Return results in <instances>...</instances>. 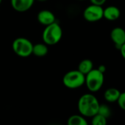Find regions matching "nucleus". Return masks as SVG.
<instances>
[{
	"instance_id": "f8f14e48",
	"label": "nucleus",
	"mask_w": 125,
	"mask_h": 125,
	"mask_svg": "<svg viewBox=\"0 0 125 125\" xmlns=\"http://www.w3.org/2000/svg\"><path fill=\"white\" fill-rule=\"evenodd\" d=\"M48 47L47 45L43 43H38L36 45H33L32 47V54L38 57L45 56L48 53Z\"/></svg>"
},
{
	"instance_id": "2eb2a0df",
	"label": "nucleus",
	"mask_w": 125,
	"mask_h": 125,
	"mask_svg": "<svg viewBox=\"0 0 125 125\" xmlns=\"http://www.w3.org/2000/svg\"><path fill=\"white\" fill-rule=\"evenodd\" d=\"M91 118V124L93 125H105L107 124L108 119L99 114H97Z\"/></svg>"
},
{
	"instance_id": "f03ea898",
	"label": "nucleus",
	"mask_w": 125,
	"mask_h": 125,
	"mask_svg": "<svg viewBox=\"0 0 125 125\" xmlns=\"http://www.w3.org/2000/svg\"><path fill=\"white\" fill-rule=\"evenodd\" d=\"M63 36L60 26L55 21L46 26L42 34L43 41L47 45H54L60 42Z\"/></svg>"
},
{
	"instance_id": "39448f33",
	"label": "nucleus",
	"mask_w": 125,
	"mask_h": 125,
	"mask_svg": "<svg viewBox=\"0 0 125 125\" xmlns=\"http://www.w3.org/2000/svg\"><path fill=\"white\" fill-rule=\"evenodd\" d=\"M32 42L25 37H18L14 40L12 44L14 53L22 58L28 57L32 54Z\"/></svg>"
},
{
	"instance_id": "0eeeda50",
	"label": "nucleus",
	"mask_w": 125,
	"mask_h": 125,
	"mask_svg": "<svg viewBox=\"0 0 125 125\" xmlns=\"http://www.w3.org/2000/svg\"><path fill=\"white\" fill-rule=\"evenodd\" d=\"M111 37L116 47L119 50L125 42V30L122 27H116L111 32Z\"/></svg>"
},
{
	"instance_id": "dca6fc26",
	"label": "nucleus",
	"mask_w": 125,
	"mask_h": 125,
	"mask_svg": "<svg viewBox=\"0 0 125 125\" xmlns=\"http://www.w3.org/2000/svg\"><path fill=\"white\" fill-rule=\"evenodd\" d=\"M97 114L105 116L106 119H108L111 115V110L108 105L105 104H102V105H99V111Z\"/></svg>"
},
{
	"instance_id": "6ab92c4d",
	"label": "nucleus",
	"mask_w": 125,
	"mask_h": 125,
	"mask_svg": "<svg viewBox=\"0 0 125 125\" xmlns=\"http://www.w3.org/2000/svg\"><path fill=\"white\" fill-rule=\"evenodd\" d=\"M119 51H120V52H121V55H122V56L125 59V42L121 46V48H120V49H119Z\"/></svg>"
},
{
	"instance_id": "20e7f679",
	"label": "nucleus",
	"mask_w": 125,
	"mask_h": 125,
	"mask_svg": "<svg viewBox=\"0 0 125 125\" xmlns=\"http://www.w3.org/2000/svg\"><path fill=\"white\" fill-rule=\"evenodd\" d=\"M85 75L78 70L67 72L63 78V83L68 89H74L85 84Z\"/></svg>"
},
{
	"instance_id": "1a4fd4ad",
	"label": "nucleus",
	"mask_w": 125,
	"mask_h": 125,
	"mask_svg": "<svg viewBox=\"0 0 125 125\" xmlns=\"http://www.w3.org/2000/svg\"><path fill=\"white\" fill-rule=\"evenodd\" d=\"M38 21V22L44 26H47L49 25L54 22H55L56 18H55V15H54V13L48 10H41L37 16Z\"/></svg>"
},
{
	"instance_id": "a211bd4d",
	"label": "nucleus",
	"mask_w": 125,
	"mask_h": 125,
	"mask_svg": "<svg viewBox=\"0 0 125 125\" xmlns=\"http://www.w3.org/2000/svg\"><path fill=\"white\" fill-rule=\"evenodd\" d=\"M107 0H90L91 3L93 4H97V5H99V6H102Z\"/></svg>"
},
{
	"instance_id": "f257e3e1",
	"label": "nucleus",
	"mask_w": 125,
	"mask_h": 125,
	"mask_svg": "<svg viewBox=\"0 0 125 125\" xmlns=\"http://www.w3.org/2000/svg\"><path fill=\"white\" fill-rule=\"evenodd\" d=\"M98 99L91 93L83 94L78 101V111L81 115L85 117L91 118L98 113L99 108Z\"/></svg>"
},
{
	"instance_id": "4be33fe9",
	"label": "nucleus",
	"mask_w": 125,
	"mask_h": 125,
	"mask_svg": "<svg viewBox=\"0 0 125 125\" xmlns=\"http://www.w3.org/2000/svg\"><path fill=\"white\" fill-rule=\"evenodd\" d=\"M1 1H2V0H0V4H1Z\"/></svg>"
},
{
	"instance_id": "423d86ee",
	"label": "nucleus",
	"mask_w": 125,
	"mask_h": 125,
	"mask_svg": "<svg viewBox=\"0 0 125 125\" xmlns=\"http://www.w3.org/2000/svg\"><path fill=\"white\" fill-rule=\"evenodd\" d=\"M102 6L93 4L88 6L83 11V17L88 22H97L103 18Z\"/></svg>"
},
{
	"instance_id": "f3484780",
	"label": "nucleus",
	"mask_w": 125,
	"mask_h": 125,
	"mask_svg": "<svg viewBox=\"0 0 125 125\" xmlns=\"http://www.w3.org/2000/svg\"><path fill=\"white\" fill-rule=\"evenodd\" d=\"M117 103L121 109L125 111V92H121L120 96L118 99Z\"/></svg>"
},
{
	"instance_id": "ddd939ff",
	"label": "nucleus",
	"mask_w": 125,
	"mask_h": 125,
	"mask_svg": "<svg viewBox=\"0 0 125 125\" xmlns=\"http://www.w3.org/2000/svg\"><path fill=\"white\" fill-rule=\"evenodd\" d=\"M94 69V64L91 59H85L82 60L78 65V70L84 74L85 75L88 74L91 70Z\"/></svg>"
},
{
	"instance_id": "412c9836",
	"label": "nucleus",
	"mask_w": 125,
	"mask_h": 125,
	"mask_svg": "<svg viewBox=\"0 0 125 125\" xmlns=\"http://www.w3.org/2000/svg\"><path fill=\"white\" fill-rule=\"evenodd\" d=\"M37 1H46L47 0H37Z\"/></svg>"
},
{
	"instance_id": "aec40b11",
	"label": "nucleus",
	"mask_w": 125,
	"mask_h": 125,
	"mask_svg": "<svg viewBox=\"0 0 125 125\" xmlns=\"http://www.w3.org/2000/svg\"><path fill=\"white\" fill-rule=\"evenodd\" d=\"M98 70H99V71H101L102 73H105V71H106V67H105V65H100V66L98 67Z\"/></svg>"
},
{
	"instance_id": "4468645a",
	"label": "nucleus",
	"mask_w": 125,
	"mask_h": 125,
	"mask_svg": "<svg viewBox=\"0 0 125 125\" xmlns=\"http://www.w3.org/2000/svg\"><path fill=\"white\" fill-rule=\"evenodd\" d=\"M69 125H87L88 122L83 115H72L68 119Z\"/></svg>"
},
{
	"instance_id": "5701e85b",
	"label": "nucleus",
	"mask_w": 125,
	"mask_h": 125,
	"mask_svg": "<svg viewBox=\"0 0 125 125\" xmlns=\"http://www.w3.org/2000/svg\"><path fill=\"white\" fill-rule=\"evenodd\" d=\"M80 1H83V0H80Z\"/></svg>"
},
{
	"instance_id": "9b49d317",
	"label": "nucleus",
	"mask_w": 125,
	"mask_h": 125,
	"mask_svg": "<svg viewBox=\"0 0 125 125\" xmlns=\"http://www.w3.org/2000/svg\"><path fill=\"white\" fill-rule=\"evenodd\" d=\"M121 92L116 88H109L108 89L105 93H104V97L105 100L110 103H117L118 99L120 96Z\"/></svg>"
},
{
	"instance_id": "9d476101",
	"label": "nucleus",
	"mask_w": 125,
	"mask_h": 125,
	"mask_svg": "<svg viewBox=\"0 0 125 125\" xmlns=\"http://www.w3.org/2000/svg\"><path fill=\"white\" fill-rule=\"evenodd\" d=\"M121 11L119 7L116 6H108L103 10V18L110 21H114L119 18Z\"/></svg>"
},
{
	"instance_id": "7ed1b4c3",
	"label": "nucleus",
	"mask_w": 125,
	"mask_h": 125,
	"mask_svg": "<svg viewBox=\"0 0 125 125\" xmlns=\"http://www.w3.org/2000/svg\"><path fill=\"white\" fill-rule=\"evenodd\" d=\"M104 73L98 69H93L85 75V84L88 89L92 93L99 91L104 84Z\"/></svg>"
},
{
	"instance_id": "6e6552de",
	"label": "nucleus",
	"mask_w": 125,
	"mask_h": 125,
	"mask_svg": "<svg viewBox=\"0 0 125 125\" xmlns=\"http://www.w3.org/2000/svg\"><path fill=\"white\" fill-rule=\"evenodd\" d=\"M34 1L35 0H10L12 7L19 12L29 10L32 7Z\"/></svg>"
}]
</instances>
